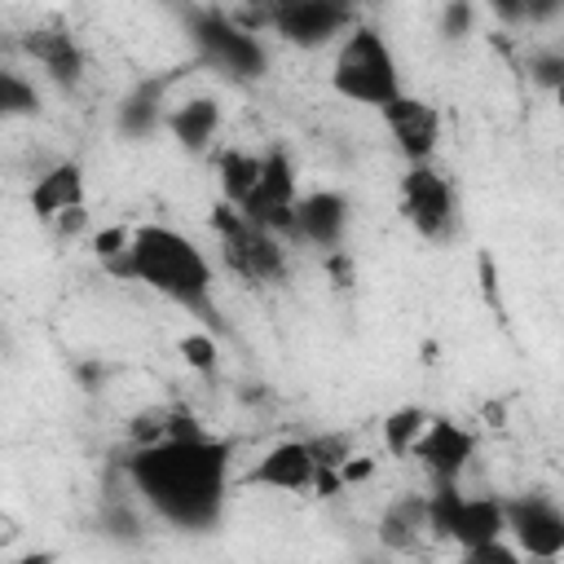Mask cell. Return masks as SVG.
<instances>
[{"label":"cell","mask_w":564,"mask_h":564,"mask_svg":"<svg viewBox=\"0 0 564 564\" xmlns=\"http://www.w3.org/2000/svg\"><path fill=\"white\" fill-rule=\"evenodd\" d=\"M229 463H234V441L225 436H163L159 445H141L128 458V476L141 494V502L185 529L203 533L216 529L229 494Z\"/></svg>","instance_id":"obj_1"},{"label":"cell","mask_w":564,"mask_h":564,"mask_svg":"<svg viewBox=\"0 0 564 564\" xmlns=\"http://www.w3.org/2000/svg\"><path fill=\"white\" fill-rule=\"evenodd\" d=\"M128 282H141L189 313L212 308V264L194 247V238L172 225H137L132 229Z\"/></svg>","instance_id":"obj_2"},{"label":"cell","mask_w":564,"mask_h":564,"mask_svg":"<svg viewBox=\"0 0 564 564\" xmlns=\"http://www.w3.org/2000/svg\"><path fill=\"white\" fill-rule=\"evenodd\" d=\"M330 88H335L344 101H357V106H375V110L392 106V101L405 93V88H401V70H397L392 44H388L375 26L357 22V26L339 40V48H335Z\"/></svg>","instance_id":"obj_3"},{"label":"cell","mask_w":564,"mask_h":564,"mask_svg":"<svg viewBox=\"0 0 564 564\" xmlns=\"http://www.w3.org/2000/svg\"><path fill=\"white\" fill-rule=\"evenodd\" d=\"M212 229L220 238V260L234 278H242L247 286H273L286 278V251L282 238L260 229L256 220H247L234 203H216L212 207Z\"/></svg>","instance_id":"obj_4"},{"label":"cell","mask_w":564,"mask_h":564,"mask_svg":"<svg viewBox=\"0 0 564 564\" xmlns=\"http://www.w3.org/2000/svg\"><path fill=\"white\" fill-rule=\"evenodd\" d=\"M189 40L198 48V57L216 70H225L229 79H260L269 70V53L260 44V35L242 31L234 22V13L225 9H189L185 13Z\"/></svg>","instance_id":"obj_5"},{"label":"cell","mask_w":564,"mask_h":564,"mask_svg":"<svg viewBox=\"0 0 564 564\" xmlns=\"http://www.w3.org/2000/svg\"><path fill=\"white\" fill-rule=\"evenodd\" d=\"M427 529L463 551L507 538V502L502 498H467L458 485H436L427 494Z\"/></svg>","instance_id":"obj_6"},{"label":"cell","mask_w":564,"mask_h":564,"mask_svg":"<svg viewBox=\"0 0 564 564\" xmlns=\"http://www.w3.org/2000/svg\"><path fill=\"white\" fill-rule=\"evenodd\" d=\"M401 216L427 242H441V238L454 234V189L432 163L405 167V176H401Z\"/></svg>","instance_id":"obj_7"},{"label":"cell","mask_w":564,"mask_h":564,"mask_svg":"<svg viewBox=\"0 0 564 564\" xmlns=\"http://www.w3.org/2000/svg\"><path fill=\"white\" fill-rule=\"evenodd\" d=\"M357 26L348 4L330 0H291V4H269V31L282 35L295 48H322L335 35H348Z\"/></svg>","instance_id":"obj_8"},{"label":"cell","mask_w":564,"mask_h":564,"mask_svg":"<svg viewBox=\"0 0 564 564\" xmlns=\"http://www.w3.org/2000/svg\"><path fill=\"white\" fill-rule=\"evenodd\" d=\"M295 163L286 150H269L264 154V172H260V185L256 194L238 207L247 220H256L260 229L269 234H286L295 238Z\"/></svg>","instance_id":"obj_9"},{"label":"cell","mask_w":564,"mask_h":564,"mask_svg":"<svg viewBox=\"0 0 564 564\" xmlns=\"http://www.w3.org/2000/svg\"><path fill=\"white\" fill-rule=\"evenodd\" d=\"M507 533L520 555L529 560H555L564 555V507H555L542 494H524L507 502Z\"/></svg>","instance_id":"obj_10"},{"label":"cell","mask_w":564,"mask_h":564,"mask_svg":"<svg viewBox=\"0 0 564 564\" xmlns=\"http://www.w3.org/2000/svg\"><path fill=\"white\" fill-rule=\"evenodd\" d=\"M379 115H383V123H388V132H392V141H397V150L405 154L410 167L432 163V154H436V145H441V110H436L432 101L401 93V97H397L392 106H383Z\"/></svg>","instance_id":"obj_11"},{"label":"cell","mask_w":564,"mask_h":564,"mask_svg":"<svg viewBox=\"0 0 564 564\" xmlns=\"http://www.w3.org/2000/svg\"><path fill=\"white\" fill-rule=\"evenodd\" d=\"M471 454H476V436L463 423H454L445 414H432V423L423 427V436H419L410 458H419L432 471L436 485H458V476L471 463Z\"/></svg>","instance_id":"obj_12"},{"label":"cell","mask_w":564,"mask_h":564,"mask_svg":"<svg viewBox=\"0 0 564 564\" xmlns=\"http://www.w3.org/2000/svg\"><path fill=\"white\" fill-rule=\"evenodd\" d=\"M317 480V463L308 454V441H278L269 445L251 471L242 476V485L251 489H278V494H300V489H313Z\"/></svg>","instance_id":"obj_13"},{"label":"cell","mask_w":564,"mask_h":564,"mask_svg":"<svg viewBox=\"0 0 564 564\" xmlns=\"http://www.w3.org/2000/svg\"><path fill=\"white\" fill-rule=\"evenodd\" d=\"M348 229V198L339 189H313L295 203V238L313 247H335Z\"/></svg>","instance_id":"obj_14"},{"label":"cell","mask_w":564,"mask_h":564,"mask_svg":"<svg viewBox=\"0 0 564 564\" xmlns=\"http://www.w3.org/2000/svg\"><path fill=\"white\" fill-rule=\"evenodd\" d=\"M26 203H31V212H35L40 220H48V225H53L57 216H66V212L84 207V167H79V163H70V159L53 163L48 172H40V176H35V185H31Z\"/></svg>","instance_id":"obj_15"},{"label":"cell","mask_w":564,"mask_h":564,"mask_svg":"<svg viewBox=\"0 0 564 564\" xmlns=\"http://www.w3.org/2000/svg\"><path fill=\"white\" fill-rule=\"evenodd\" d=\"M181 70L150 75L141 79L123 101H119V132L123 137H150L159 123H167V88L176 84Z\"/></svg>","instance_id":"obj_16"},{"label":"cell","mask_w":564,"mask_h":564,"mask_svg":"<svg viewBox=\"0 0 564 564\" xmlns=\"http://www.w3.org/2000/svg\"><path fill=\"white\" fill-rule=\"evenodd\" d=\"M167 132L189 150V154H203L216 132H220V101L216 97H189L181 106L167 110Z\"/></svg>","instance_id":"obj_17"},{"label":"cell","mask_w":564,"mask_h":564,"mask_svg":"<svg viewBox=\"0 0 564 564\" xmlns=\"http://www.w3.org/2000/svg\"><path fill=\"white\" fill-rule=\"evenodd\" d=\"M22 48L48 70V79H57V84H79V75H84V53H79V44L66 35V31H31V35H22Z\"/></svg>","instance_id":"obj_18"},{"label":"cell","mask_w":564,"mask_h":564,"mask_svg":"<svg viewBox=\"0 0 564 564\" xmlns=\"http://www.w3.org/2000/svg\"><path fill=\"white\" fill-rule=\"evenodd\" d=\"M427 529V498H401L379 520V542L388 551H414V542Z\"/></svg>","instance_id":"obj_19"},{"label":"cell","mask_w":564,"mask_h":564,"mask_svg":"<svg viewBox=\"0 0 564 564\" xmlns=\"http://www.w3.org/2000/svg\"><path fill=\"white\" fill-rule=\"evenodd\" d=\"M216 172H220V194H225V203L242 207V203L256 194V185H260V172H264V154L225 150V154L216 159Z\"/></svg>","instance_id":"obj_20"},{"label":"cell","mask_w":564,"mask_h":564,"mask_svg":"<svg viewBox=\"0 0 564 564\" xmlns=\"http://www.w3.org/2000/svg\"><path fill=\"white\" fill-rule=\"evenodd\" d=\"M427 423H432V414L423 405H401V410H392L383 419V445L405 458V454H414V445H419V436H423Z\"/></svg>","instance_id":"obj_21"},{"label":"cell","mask_w":564,"mask_h":564,"mask_svg":"<svg viewBox=\"0 0 564 564\" xmlns=\"http://www.w3.org/2000/svg\"><path fill=\"white\" fill-rule=\"evenodd\" d=\"M0 110H4V115H35V110H40L35 84L22 79L18 70H0Z\"/></svg>","instance_id":"obj_22"},{"label":"cell","mask_w":564,"mask_h":564,"mask_svg":"<svg viewBox=\"0 0 564 564\" xmlns=\"http://www.w3.org/2000/svg\"><path fill=\"white\" fill-rule=\"evenodd\" d=\"M308 454H313L317 471H339L352 458V436L348 432H317V436H308Z\"/></svg>","instance_id":"obj_23"},{"label":"cell","mask_w":564,"mask_h":564,"mask_svg":"<svg viewBox=\"0 0 564 564\" xmlns=\"http://www.w3.org/2000/svg\"><path fill=\"white\" fill-rule=\"evenodd\" d=\"M529 79L546 93H560L564 88V53L560 48H538L529 53Z\"/></svg>","instance_id":"obj_24"},{"label":"cell","mask_w":564,"mask_h":564,"mask_svg":"<svg viewBox=\"0 0 564 564\" xmlns=\"http://www.w3.org/2000/svg\"><path fill=\"white\" fill-rule=\"evenodd\" d=\"M181 357H185V366H194L198 375H212L216 370V357H220V348H216V339L212 335H203V330H194V335H181Z\"/></svg>","instance_id":"obj_25"},{"label":"cell","mask_w":564,"mask_h":564,"mask_svg":"<svg viewBox=\"0 0 564 564\" xmlns=\"http://www.w3.org/2000/svg\"><path fill=\"white\" fill-rule=\"evenodd\" d=\"M463 564H524V555L516 551V542L498 538V542H485V546L463 551Z\"/></svg>","instance_id":"obj_26"},{"label":"cell","mask_w":564,"mask_h":564,"mask_svg":"<svg viewBox=\"0 0 564 564\" xmlns=\"http://www.w3.org/2000/svg\"><path fill=\"white\" fill-rule=\"evenodd\" d=\"M128 242H132V229L110 225V229H101V234L93 238V251H97V260H101V264H110V260H119V256L128 251Z\"/></svg>","instance_id":"obj_27"},{"label":"cell","mask_w":564,"mask_h":564,"mask_svg":"<svg viewBox=\"0 0 564 564\" xmlns=\"http://www.w3.org/2000/svg\"><path fill=\"white\" fill-rule=\"evenodd\" d=\"M467 26H471V4H445L441 9V35L458 40V35H467Z\"/></svg>","instance_id":"obj_28"},{"label":"cell","mask_w":564,"mask_h":564,"mask_svg":"<svg viewBox=\"0 0 564 564\" xmlns=\"http://www.w3.org/2000/svg\"><path fill=\"white\" fill-rule=\"evenodd\" d=\"M84 225H88V212H84V207H75V212H66V216H57V220H53V229H57L62 238H75Z\"/></svg>","instance_id":"obj_29"},{"label":"cell","mask_w":564,"mask_h":564,"mask_svg":"<svg viewBox=\"0 0 564 564\" xmlns=\"http://www.w3.org/2000/svg\"><path fill=\"white\" fill-rule=\"evenodd\" d=\"M375 471V458H348L344 467H339V480L344 485H357V480H366Z\"/></svg>","instance_id":"obj_30"},{"label":"cell","mask_w":564,"mask_h":564,"mask_svg":"<svg viewBox=\"0 0 564 564\" xmlns=\"http://www.w3.org/2000/svg\"><path fill=\"white\" fill-rule=\"evenodd\" d=\"M9 564H57V555H53V551H31V555H22V560H9Z\"/></svg>","instance_id":"obj_31"},{"label":"cell","mask_w":564,"mask_h":564,"mask_svg":"<svg viewBox=\"0 0 564 564\" xmlns=\"http://www.w3.org/2000/svg\"><path fill=\"white\" fill-rule=\"evenodd\" d=\"M555 101H560V106H564V88H560V93H555Z\"/></svg>","instance_id":"obj_32"}]
</instances>
